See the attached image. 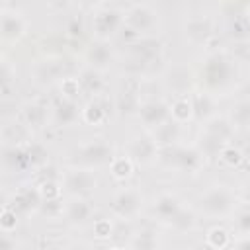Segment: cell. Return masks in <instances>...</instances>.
Returning a JSON list of instances; mask_svg holds the SVG:
<instances>
[{
    "label": "cell",
    "instance_id": "cell-31",
    "mask_svg": "<svg viewBox=\"0 0 250 250\" xmlns=\"http://www.w3.org/2000/svg\"><path fill=\"white\" fill-rule=\"evenodd\" d=\"M234 229L240 236H250V207H242L234 215Z\"/></svg>",
    "mask_w": 250,
    "mask_h": 250
},
{
    "label": "cell",
    "instance_id": "cell-33",
    "mask_svg": "<svg viewBox=\"0 0 250 250\" xmlns=\"http://www.w3.org/2000/svg\"><path fill=\"white\" fill-rule=\"evenodd\" d=\"M170 227H174L176 230H188V229H191V227H193V215H191L189 211L182 209V211H180V215L172 221V225H170Z\"/></svg>",
    "mask_w": 250,
    "mask_h": 250
},
{
    "label": "cell",
    "instance_id": "cell-2",
    "mask_svg": "<svg viewBox=\"0 0 250 250\" xmlns=\"http://www.w3.org/2000/svg\"><path fill=\"white\" fill-rule=\"evenodd\" d=\"M232 123L225 117H213L207 121L203 133H201V154H215L223 150V143L230 137Z\"/></svg>",
    "mask_w": 250,
    "mask_h": 250
},
{
    "label": "cell",
    "instance_id": "cell-23",
    "mask_svg": "<svg viewBox=\"0 0 250 250\" xmlns=\"http://www.w3.org/2000/svg\"><path fill=\"white\" fill-rule=\"evenodd\" d=\"M76 80H78V86H80L82 90L90 92V94H98L100 88H102L100 70H96V68H92V66L86 68V70H82V74H80Z\"/></svg>",
    "mask_w": 250,
    "mask_h": 250
},
{
    "label": "cell",
    "instance_id": "cell-8",
    "mask_svg": "<svg viewBox=\"0 0 250 250\" xmlns=\"http://www.w3.org/2000/svg\"><path fill=\"white\" fill-rule=\"evenodd\" d=\"M74 160L82 162V164H104L111 160V146L102 141V139H94L82 146H78L74 150Z\"/></svg>",
    "mask_w": 250,
    "mask_h": 250
},
{
    "label": "cell",
    "instance_id": "cell-17",
    "mask_svg": "<svg viewBox=\"0 0 250 250\" xmlns=\"http://www.w3.org/2000/svg\"><path fill=\"white\" fill-rule=\"evenodd\" d=\"M41 203H43L41 189H35V188H23L14 195V211L29 213L31 209L41 207Z\"/></svg>",
    "mask_w": 250,
    "mask_h": 250
},
{
    "label": "cell",
    "instance_id": "cell-34",
    "mask_svg": "<svg viewBox=\"0 0 250 250\" xmlns=\"http://www.w3.org/2000/svg\"><path fill=\"white\" fill-rule=\"evenodd\" d=\"M221 158H223L227 164L234 166V164H238V162L242 160V154H240V150L234 148V146H225V148L221 150Z\"/></svg>",
    "mask_w": 250,
    "mask_h": 250
},
{
    "label": "cell",
    "instance_id": "cell-40",
    "mask_svg": "<svg viewBox=\"0 0 250 250\" xmlns=\"http://www.w3.org/2000/svg\"><path fill=\"white\" fill-rule=\"evenodd\" d=\"M191 250H215L211 244H207V242H199V244H195Z\"/></svg>",
    "mask_w": 250,
    "mask_h": 250
},
{
    "label": "cell",
    "instance_id": "cell-13",
    "mask_svg": "<svg viewBox=\"0 0 250 250\" xmlns=\"http://www.w3.org/2000/svg\"><path fill=\"white\" fill-rule=\"evenodd\" d=\"M152 211H154V215H156L162 223L172 225V221L180 215L182 205H180V201H178L176 195H172V193H162V195H158V197L154 199Z\"/></svg>",
    "mask_w": 250,
    "mask_h": 250
},
{
    "label": "cell",
    "instance_id": "cell-36",
    "mask_svg": "<svg viewBox=\"0 0 250 250\" xmlns=\"http://www.w3.org/2000/svg\"><path fill=\"white\" fill-rule=\"evenodd\" d=\"M68 33L70 35H80L82 33V21H80V18H76V16L70 18V21H68Z\"/></svg>",
    "mask_w": 250,
    "mask_h": 250
},
{
    "label": "cell",
    "instance_id": "cell-35",
    "mask_svg": "<svg viewBox=\"0 0 250 250\" xmlns=\"http://www.w3.org/2000/svg\"><path fill=\"white\" fill-rule=\"evenodd\" d=\"M16 227V211L14 209H4L2 213V229L4 232H10Z\"/></svg>",
    "mask_w": 250,
    "mask_h": 250
},
{
    "label": "cell",
    "instance_id": "cell-29",
    "mask_svg": "<svg viewBox=\"0 0 250 250\" xmlns=\"http://www.w3.org/2000/svg\"><path fill=\"white\" fill-rule=\"evenodd\" d=\"M111 172L115 178L119 180H125L131 176L133 172V160L129 156H119V158H113L111 160Z\"/></svg>",
    "mask_w": 250,
    "mask_h": 250
},
{
    "label": "cell",
    "instance_id": "cell-21",
    "mask_svg": "<svg viewBox=\"0 0 250 250\" xmlns=\"http://www.w3.org/2000/svg\"><path fill=\"white\" fill-rule=\"evenodd\" d=\"M189 82H191V74L186 68H174L168 72V78H166L168 88H172L178 94H184L189 88Z\"/></svg>",
    "mask_w": 250,
    "mask_h": 250
},
{
    "label": "cell",
    "instance_id": "cell-30",
    "mask_svg": "<svg viewBox=\"0 0 250 250\" xmlns=\"http://www.w3.org/2000/svg\"><path fill=\"white\" fill-rule=\"evenodd\" d=\"M229 240H230V236H229V232L225 230V229H221V227H215V229H211L209 230V234H207V244H211L215 250H221V248H225L227 244H229Z\"/></svg>",
    "mask_w": 250,
    "mask_h": 250
},
{
    "label": "cell",
    "instance_id": "cell-38",
    "mask_svg": "<svg viewBox=\"0 0 250 250\" xmlns=\"http://www.w3.org/2000/svg\"><path fill=\"white\" fill-rule=\"evenodd\" d=\"M14 74H16V72L10 70V62L4 61V62H2V86H8V82L12 80Z\"/></svg>",
    "mask_w": 250,
    "mask_h": 250
},
{
    "label": "cell",
    "instance_id": "cell-9",
    "mask_svg": "<svg viewBox=\"0 0 250 250\" xmlns=\"http://www.w3.org/2000/svg\"><path fill=\"white\" fill-rule=\"evenodd\" d=\"M156 154H158V145L152 139V135H137L127 145V156L133 162L148 164L156 158Z\"/></svg>",
    "mask_w": 250,
    "mask_h": 250
},
{
    "label": "cell",
    "instance_id": "cell-18",
    "mask_svg": "<svg viewBox=\"0 0 250 250\" xmlns=\"http://www.w3.org/2000/svg\"><path fill=\"white\" fill-rule=\"evenodd\" d=\"M178 137H180V123L174 121L172 117L152 131V139L156 141V145H164V146H170L172 143H176Z\"/></svg>",
    "mask_w": 250,
    "mask_h": 250
},
{
    "label": "cell",
    "instance_id": "cell-19",
    "mask_svg": "<svg viewBox=\"0 0 250 250\" xmlns=\"http://www.w3.org/2000/svg\"><path fill=\"white\" fill-rule=\"evenodd\" d=\"M131 250H158V238L152 229H141L131 236Z\"/></svg>",
    "mask_w": 250,
    "mask_h": 250
},
{
    "label": "cell",
    "instance_id": "cell-42",
    "mask_svg": "<svg viewBox=\"0 0 250 250\" xmlns=\"http://www.w3.org/2000/svg\"><path fill=\"white\" fill-rule=\"evenodd\" d=\"M244 199H246V203H248V207H250V184L244 188Z\"/></svg>",
    "mask_w": 250,
    "mask_h": 250
},
{
    "label": "cell",
    "instance_id": "cell-41",
    "mask_svg": "<svg viewBox=\"0 0 250 250\" xmlns=\"http://www.w3.org/2000/svg\"><path fill=\"white\" fill-rule=\"evenodd\" d=\"M66 250H90V248H88L86 244H80V242H78V244H70Z\"/></svg>",
    "mask_w": 250,
    "mask_h": 250
},
{
    "label": "cell",
    "instance_id": "cell-10",
    "mask_svg": "<svg viewBox=\"0 0 250 250\" xmlns=\"http://www.w3.org/2000/svg\"><path fill=\"white\" fill-rule=\"evenodd\" d=\"M170 107L162 102V100H148L145 104L139 105V117L146 127L156 129L158 125H162L164 121L170 119Z\"/></svg>",
    "mask_w": 250,
    "mask_h": 250
},
{
    "label": "cell",
    "instance_id": "cell-20",
    "mask_svg": "<svg viewBox=\"0 0 250 250\" xmlns=\"http://www.w3.org/2000/svg\"><path fill=\"white\" fill-rule=\"evenodd\" d=\"M57 74H59V64L55 62V61H39L35 66H33V78H35V82H39V84H49V82H53L55 78H57Z\"/></svg>",
    "mask_w": 250,
    "mask_h": 250
},
{
    "label": "cell",
    "instance_id": "cell-24",
    "mask_svg": "<svg viewBox=\"0 0 250 250\" xmlns=\"http://www.w3.org/2000/svg\"><path fill=\"white\" fill-rule=\"evenodd\" d=\"M232 127H250V100L238 102L230 111Z\"/></svg>",
    "mask_w": 250,
    "mask_h": 250
},
{
    "label": "cell",
    "instance_id": "cell-16",
    "mask_svg": "<svg viewBox=\"0 0 250 250\" xmlns=\"http://www.w3.org/2000/svg\"><path fill=\"white\" fill-rule=\"evenodd\" d=\"M111 59H113V51L105 39H98L88 47V62L92 68L102 70L111 62Z\"/></svg>",
    "mask_w": 250,
    "mask_h": 250
},
{
    "label": "cell",
    "instance_id": "cell-5",
    "mask_svg": "<svg viewBox=\"0 0 250 250\" xmlns=\"http://www.w3.org/2000/svg\"><path fill=\"white\" fill-rule=\"evenodd\" d=\"M143 207V195L135 188H125L117 191L111 199V213L119 219H133Z\"/></svg>",
    "mask_w": 250,
    "mask_h": 250
},
{
    "label": "cell",
    "instance_id": "cell-3",
    "mask_svg": "<svg viewBox=\"0 0 250 250\" xmlns=\"http://www.w3.org/2000/svg\"><path fill=\"white\" fill-rule=\"evenodd\" d=\"M232 74H234V66L225 55L215 53V55L207 57L205 68H203V76H205V82H207L209 88L223 90L230 82Z\"/></svg>",
    "mask_w": 250,
    "mask_h": 250
},
{
    "label": "cell",
    "instance_id": "cell-22",
    "mask_svg": "<svg viewBox=\"0 0 250 250\" xmlns=\"http://www.w3.org/2000/svg\"><path fill=\"white\" fill-rule=\"evenodd\" d=\"M47 119V109L41 105V104H25L23 105V121L29 125V127H41Z\"/></svg>",
    "mask_w": 250,
    "mask_h": 250
},
{
    "label": "cell",
    "instance_id": "cell-28",
    "mask_svg": "<svg viewBox=\"0 0 250 250\" xmlns=\"http://www.w3.org/2000/svg\"><path fill=\"white\" fill-rule=\"evenodd\" d=\"M170 113H172V119L178 121V123L189 119V117L193 115L191 100H188V98H180V100H176L174 105H172V109H170Z\"/></svg>",
    "mask_w": 250,
    "mask_h": 250
},
{
    "label": "cell",
    "instance_id": "cell-32",
    "mask_svg": "<svg viewBox=\"0 0 250 250\" xmlns=\"http://www.w3.org/2000/svg\"><path fill=\"white\" fill-rule=\"evenodd\" d=\"M104 115H105V109H102V105L96 102H90L84 109V119L88 123H100L104 119Z\"/></svg>",
    "mask_w": 250,
    "mask_h": 250
},
{
    "label": "cell",
    "instance_id": "cell-26",
    "mask_svg": "<svg viewBox=\"0 0 250 250\" xmlns=\"http://www.w3.org/2000/svg\"><path fill=\"white\" fill-rule=\"evenodd\" d=\"M76 115H78V107H76V104H74L72 100H62V102L59 104V107L55 109V117H57V121L62 123V125L72 123V121L76 119Z\"/></svg>",
    "mask_w": 250,
    "mask_h": 250
},
{
    "label": "cell",
    "instance_id": "cell-12",
    "mask_svg": "<svg viewBox=\"0 0 250 250\" xmlns=\"http://www.w3.org/2000/svg\"><path fill=\"white\" fill-rule=\"evenodd\" d=\"M2 18H0V31H2V37L4 39H18V37H21L23 35V31H25V20H23V16L20 14V12H16V10H2V14H0Z\"/></svg>",
    "mask_w": 250,
    "mask_h": 250
},
{
    "label": "cell",
    "instance_id": "cell-15",
    "mask_svg": "<svg viewBox=\"0 0 250 250\" xmlns=\"http://www.w3.org/2000/svg\"><path fill=\"white\" fill-rule=\"evenodd\" d=\"M92 211H94V207L86 197H72L64 205V217L72 225H84L90 219Z\"/></svg>",
    "mask_w": 250,
    "mask_h": 250
},
{
    "label": "cell",
    "instance_id": "cell-39",
    "mask_svg": "<svg viewBox=\"0 0 250 250\" xmlns=\"http://www.w3.org/2000/svg\"><path fill=\"white\" fill-rule=\"evenodd\" d=\"M232 250H250V236H240V238L234 242Z\"/></svg>",
    "mask_w": 250,
    "mask_h": 250
},
{
    "label": "cell",
    "instance_id": "cell-1",
    "mask_svg": "<svg viewBox=\"0 0 250 250\" xmlns=\"http://www.w3.org/2000/svg\"><path fill=\"white\" fill-rule=\"evenodd\" d=\"M199 209L207 217H227L234 211V195L223 186H213L201 193Z\"/></svg>",
    "mask_w": 250,
    "mask_h": 250
},
{
    "label": "cell",
    "instance_id": "cell-37",
    "mask_svg": "<svg viewBox=\"0 0 250 250\" xmlns=\"http://www.w3.org/2000/svg\"><path fill=\"white\" fill-rule=\"evenodd\" d=\"M0 250H16V240L10 236V232H4V234H2Z\"/></svg>",
    "mask_w": 250,
    "mask_h": 250
},
{
    "label": "cell",
    "instance_id": "cell-14",
    "mask_svg": "<svg viewBox=\"0 0 250 250\" xmlns=\"http://www.w3.org/2000/svg\"><path fill=\"white\" fill-rule=\"evenodd\" d=\"M170 160H172V164L176 168H180L184 172H195L201 166V162H203V154L197 148H186V146H182V148H174L172 150Z\"/></svg>",
    "mask_w": 250,
    "mask_h": 250
},
{
    "label": "cell",
    "instance_id": "cell-7",
    "mask_svg": "<svg viewBox=\"0 0 250 250\" xmlns=\"http://www.w3.org/2000/svg\"><path fill=\"white\" fill-rule=\"evenodd\" d=\"M64 188L72 197H86L96 189V176L84 168H72L64 174Z\"/></svg>",
    "mask_w": 250,
    "mask_h": 250
},
{
    "label": "cell",
    "instance_id": "cell-25",
    "mask_svg": "<svg viewBox=\"0 0 250 250\" xmlns=\"http://www.w3.org/2000/svg\"><path fill=\"white\" fill-rule=\"evenodd\" d=\"M191 105H193V113L199 117H207L213 109H215V100L209 94H195L191 98Z\"/></svg>",
    "mask_w": 250,
    "mask_h": 250
},
{
    "label": "cell",
    "instance_id": "cell-11",
    "mask_svg": "<svg viewBox=\"0 0 250 250\" xmlns=\"http://www.w3.org/2000/svg\"><path fill=\"white\" fill-rule=\"evenodd\" d=\"M213 33V21L209 16L205 14H195V16H189L188 21H186V35L195 41V43H203L211 37Z\"/></svg>",
    "mask_w": 250,
    "mask_h": 250
},
{
    "label": "cell",
    "instance_id": "cell-4",
    "mask_svg": "<svg viewBox=\"0 0 250 250\" xmlns=\"http://www.w3.org/2000/svg\"><path fill=\"white\" fill-rule=\"evenodd\" d=\"M123 21L135 33H148L158 23V14L148 4H133L123 16Z\"/></svg>",
    "mask_w": 250,
    "mask_h": 250
},
{
    "label": "cell",
    "instance_id": "cell-27",
    "mask_svg": "<svg viewBox=\"0 0 250 250\" xmlns=\"http://www.w3.org/2000/svg\"><path fill=\"white\" fill-rule=\"evenodd\" d=\"M2 135H4V141H6V143H12V145L16 146L18 143H21V141L25 139L27 129H25L23 123H16V121H12V123H6V125H4Z\"/></svg>",
    "mask_w": 250,
    "mask_h": 250
},
{
    "label": "cell",
    "instance_id": "cell-6",
    "mask_svg": "<svg viewBox=\"0 0 250 250\" xmlns=\"http://www.w3.org/2000/svg\"><path fill=\"white\" fill-rule=\"evenodd\" d=\"M121 21H123L121 12L115 10L109 4H104V6H100L94 12L92 27H94V33L98 35V39H105L107 41V37L117 31V27L121 25Z\"/></svg>",
    "mask_w": 250,
    "mask_h": 250
}]
</instances>
